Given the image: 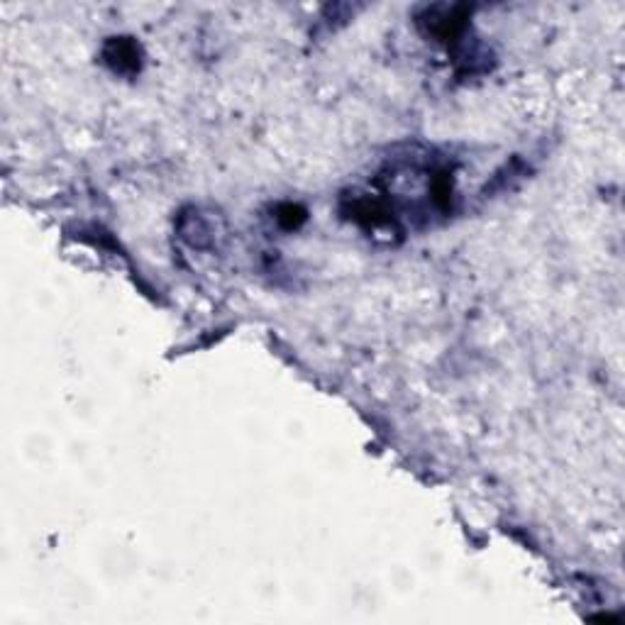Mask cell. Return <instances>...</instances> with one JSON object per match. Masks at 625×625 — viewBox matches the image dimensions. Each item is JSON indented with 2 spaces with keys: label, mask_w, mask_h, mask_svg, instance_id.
I'll return each mask as SVG.
<instances>
[{
  "label": "cell",
  "mask_w": 625,
  "mask_h": 625,
  "mask_svg": "<svg viewBox=\"0 0 625 625\" xmlns=\"http://www.w3.org/2000/svg\"><path fill=\"white\" fill-rule=\"evenodd\" d=\"M179 235L196 250H210L223 235V230L218 228L213 215H206L198 208H188L179 215Z\"/></svg>",
  "instance_id": "1"
},
{
  "label": "cell",
  "mask_w": 625,
  "mask_h": 625,
  "mask_svg": "<svg viewBox=\"0 0 625 625\" xmlns=\"http://www.w3.org/2000/svg\"><path fill=\"white\" fill-rule=\"evenodd\" d=\"M103 62L105 66L120 76L140 74L142 66V49L132 37H110L103 44Z\"/></svg>",
  "instance_id": "2"
},
{
  "label": "cell",
  "mask_w": 625,
  "mask_h": 625,
  "mask_svg": "<svg viewBox=\"0 0 625 625\" xmlns=\"http://www.w3.org/2000/svg\"><path fill=\"white\" fill-rule=\"evenodd\" d=\"M303 220H306V210L293 206V203H284V206H279V210H276V223L286 230L298 228Z\"/></svg>",
  "instance_id": "3"
}]
</instances>
